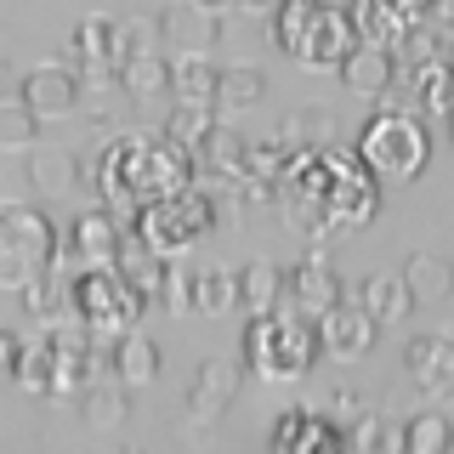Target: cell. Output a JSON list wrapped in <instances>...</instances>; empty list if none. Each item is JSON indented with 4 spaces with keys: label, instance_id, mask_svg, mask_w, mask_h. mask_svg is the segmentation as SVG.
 <instances>
[{
    "label": "cell",
    "instance_id": "cell-1",
    "mask_svg": "<svg viewBox=\"0 0 454 454\" xmlns=\"http://www.w3.org/2000/svg\"><path fill=\"white\" fill-rule=\"evenodd\" d=\"M199 182V165H193V148L170 142L165 131H131V137H114L103 153H97V193L103 205L120 216L125 227L137 222L142 205L165 193H182Z\"/></svg>",
    "mask_w": 454,
    "mask_h": 454
},
{
    "label": "cell",
    "instance_id": "cell-10",
    "mask_svg": "<svg viewBox=\"0 0 454 454\" xmlns=\"http://www.w3.org/2000/svg\"><path fill=\"white\" fill-rule=\"evenodd\" d=\"M18 97L35 108V120H68V114H80V68L40 63L18 80Z\"/></svg>",
    "mask_w": 454,
    "mask_h": 454
},
{
    "label": "cell",
    "instance_id": "cell-40",
    "mask_svg": "<svg viewBox=\"0 0 454 454\" xmlns=\"http://www.w3.org/2000/svg\"><path fill=\"white\" fill-rule=\"evenodd\" d=\"M120 51L137 57V51H160V18H120ZM120 57V63H125Z\"/></svg>",
    "mask_w": 454,
    "mask_h": 454
},
{
    "label": "cell",
    "instance_id": "cell-7",
    "mask_svg": "<svg viewBox=\"0 0 454 454\" xmlns=\"http://www.w3.org/2000/svg\"><path fill=\"white\" fill-rule=\"evenodd\" d=\"M131 227L160 255H188L199 239L216 227V193H210L205 182H193V188H182V193H165V199H153V205H142Z\"/></svg>",
    "mask_w": 454,
    "mask_h": 454
},
{
    "label": "cell",
    "instance_id": "cell-33",
    "mask_svg": "<svg viewBox=\"0 0 454 454\" xmlns=\"http://www.w3.org/2000/svg\"><path fill=\"white\" fill-rule=\"evenodd\" d=\"M18 295H23V312L40 318V324H51V318L68 312V278L57 273V267H46V273H35L28 284H18Z\"/></svg>",
    "mask_w": 454,
    "mask_h": 454
},
{
    "label": "cell",
    "instance_id": "cell-12",
    "mask_svg": "<svg viewBox=\"0 0 454 454\" xmlns=\"http://www.w3.org/2000/svg\"><path fill=\"white\" fill-rule=\"evenodd\" d=\"M432 0H352V28L369 46H403V35L426 23Z\"/></svg>",
    "mask_w": 454,
    "mask_h": 454
},
{
    "label": "cell",
    "instance_id": "cell-5",
    "mask_svg": "<svg viewBox=\"0 0 454 454\" xmlns=\"http://www.w3.org/2000/svg\"><path fill=\"white\" fill-rule=\"evenodd\" d=\"M142 295L137 284L120 273V267H80L74 278H68V312L91 330L97 340H114L125 330H137L142 324Z\"/></svg>",
    "mask_w": 454,
    "mask_h": 454
},
{
    "label": "cell",
    "instance_id": "cell-34",
    "mask_svg": "<svg viewBox=\"0 0 454 454\" xmlns=\"http://www.w3.org/2000/svg\"><path fill=\"white\" fill-rule=\"evenodd\" d=\"M340 137V120L330 108H295L290 120H284V142L290 148H330Z\"/></svg>",
    "mask_w": 454,
    "mask_h": 454
},
{
    "label": "cell",
    "instance_id": "cell-41",
    "mask_svg": "<svg viewBox=\"0 0 454 454\" xmlns=\"http://www.w3.org/2000/svg\"><path fill=\"white\" fill-rule=\"evenodd\" d=\"M380 426L387 420H375V415H364L352 432H340V449H380Z\"/></svg>",
    "mask_w": 454,
    "mask_h": 454
},
{
    "label": "cell",
    "instance_id": "cell-29",
    "mask_svg": "<svg viewBox=\"0 0 454 454\" xmlns=\"http://www.w3.org/2000/svg\"><path fill=\"white\" fill-rule=\"evenodd\" d=\"M273 307H284V267L250 262L245 273H239V312L262 318V312H273Z\"/></svg>",
    "mask_w": 454,
    "mask_h": 454
},
{
    "label": "cell",
    "instance_id": "cell-3",
    "mask_svg": "<svg viewBox=\"0 0 454 454\" xmlns=\"http://www.w3.org/2000/svg\"><path fill=\"white\" fill-rule=\"evenodd\" d=\"M267 35L301 68H335L340 57L358 46L352 12L340 0H284L273 18H267Z\"/></svg>",
    "mask_w": 454,
    "mask_h": 454
},
{
    "label": "cell",
    "instance_id": "cell-14",
    "mask_svg": "<svg viewBox=\"0 0 454 454\" xmlns=\"http://www.w3.org/2000/svg\"><path fill=\"white\" fill-rule=\"evenodd\" d=\"M375 335H380V324L364 312V301H340L330 312H318V347L330 352V358H364L369 347H375Z\"/></svg>",
    "mask_w": 454,
    "mask_h": 454
},
{
    "label": "cell",
    "instance_id": "cell-20",
    "mask_svg": "<svg viewBox=\"0 0 454 454\" xmlns=\"http://www.w3.org/2000/svg\"><path fill=\"white\" fill-rule=\"evenodd\" d=\"M245 153H250V137L233 131L227 120H216L205 137L193 142V165L199 176H216V182H239L245 176Z\"/></svg>",
    "mask_w": 454,
    "mask_h": 454
},
{
    "label": "cell",
    "instance_id": "cell-39",
    "mask_svg": "<svg viewBox=\"0 0 454 454\" xmlns=\"http://www.w3.org/2000/svg\"><path fill=\"white\" fill-rule=\"evenodd\" d=\"M182 255H170L165 262V284H160V307H170V312H193V273L188 267H176Z\"/></svg>",
    "mask_w": 454,
    "mask_h": 454
},
{
    "label": "cell",
    "instance_id": "cell-4",
    "mask_svg": "<svg viewBox=\"0 0 454 454\" xmlns=\"http://www.w3.org/2000/svg\"><path fill=\"white\" fill-rule=\"evenodd\" d=\"M318 324L307 318V312H262V318H250L245 330V364L255 369L262 380H278V387H290V380H307L312 358H318Z\"/></svg>",
    "mask_w": 454,
    "mask_h": 454
},
{
    "label": "cell",
    "instance_id": "cell-46",
    "mask_svg": "<svg viewBox=\"0 0 454 454\" xmlns=\"http://www.w3.org/2000/svg\"><path fill=\"white\" fill-rule=\"evenodd\" d=\"M335 415H364V403H358V392H335Z\"/></svg>",
    "mask_w": 454,
    "mask_h": 454
},
{
    "label": "cell",
    "instance_id": "cell-45",
    "mask_svg": "<svg viewBox=\"0 0 454 454\" xmlns=\"http://www.w3.org/2000/svg\"><path fill=\"white\" fill-rule=\"evenodd\" d=\"M233 6H239V12H250V18H273L284 0H233Z\"/></svg>",
    "mask_w": 454,
    "mask_h": 454
},
{
    "label": "cell",
    "instance_id": "cell-43",
    "mask_svg": "<svg viewBox=\"0 0 454 454\" xmlns=\"http://www.w3.org/2000/svg\"><path fill=\"white\" fill-rule=\"evenodd\" d=\"M18 352H23V340L12 330H0V369H6V375H12V364H18Z\"/></svg>",
    "mask_w": 454,
    "mask_h": 454
},
{
    "label": "cell",
    "instance_id": "cell-16",
    "mask_svg": "<svg viewBox=\"0 0 454 454\" xmlns=\"http://www.w3.org/2000/svg\"><path fill=\"white\" fill-rule=\"evenodd\" d=\"M239 387H245V369H239V364L205 358V364L193 369V380H188V415H199V420H222L227 409H233Z\"/></svg>",
    "mask_w": 454,
    "mask_h": 454
},
{
    "label": "cell",
    "instance_id": "cell-19",
    "mask_svg": "<svg viewBox=\"0 0 454 454\" xmlns=\"http://www.w3.org/2000/svg\"><path fill=\"white\" fill-rule=\"evenodd\" d=\"M267 443H273L278 454H318V449H340V432L318 415V409L301 403V409H284V415L273 420Z\"/></svg>",
    "mask_w": 454,
    "mask_h": 454
},
{
    "label": "cell",
    "instance_id": "cell-28",
    "mask_svg": "<svg viewBox=\"0 0 454 454\" xmlns=\"http://www.w3.org/2000/svg\"><path fill=\"white\" fill-rule=\"evenodd\" d=\"M267 97V74L255 63H227L216 74V120H227V114H245Z\"/></svg>",
    "mask_w": 454,
    "mask_h": 454
},
{
    "label": "cell",
    "instance_id": "cell-11",
    "mask_svg": "<svg viewBox=\"0 0 454 454\" xmlns=\"http://www.w3.org/2000/svg\"><path fill=\"white\" fill-rule=\"evenodd\" d=\"M340 273L330 267V255L324 250H312V255H301V262L284 273V301H290L295 312H307V318H318V312H330L335 301H340Z\"/></svg>",
    "mask_w": 454,
    "mask_h": 454
},
{
    "label": "cell",
    "instance_id": "cell-31",
    "mask_svg": "<svg viewBox=\"0 0 454 454\" xmlns=\"http://www.w3.org/2000/svg\"><path fill=\"white\" fill-rule=\"evenodd\" d=\"M193 312H205V318L239 312V273H227V267H193Z\"/></svg>",
    "mask_w": 454,
    "mask_h": 454
},
{
    "label": "cell",
    "instance_id": "cell-35",
    "mask_svg": "<svg viewBox=\"0 0 454 454\" xmlns=\"http://www.w3.org/2000/svg\"><path fill=\"white\" fill-rule=\"evenodd\" d=\"M449 443H454V426L443 409H426V415L403 426V454H443Z\"/></svg>",
    "mask_w": 454,
    "mask_h": 454
},
{
    "label": "cell",
    "instance_id": "cell-6",
    "mask_svg": "<svg viewBox=\"0 0 454 454\" xmlns=\"http://www.w3.org/2000/svg\"><path fill=\"white\" fill-rule=\"evenodd\" d=\"M57 245H63V227L40 205H23V199L0 205V284L6 290H18L35 273L57 267Z\"/></svg>",
    "mask_w": 454,
    "mask_h": 454
},
{
    "label": "cell",
    "instance_id": "cell-26",
    "mask_svg": "<svg viewBox=\"0 0 454 454\" xmlns=\"http://www.w3.org/2000/svg\"><path fill=\"white\" fill-rule=\"evenodd\" d=\"M74 403H80L85 426H97V432H120V426H125V409H131V387H125V380H114V375H97L91 387L74 397Z\"/></svg>",
    "mask_w": 454,
    "mask_h": 454
},
{
    "label": "cell",
    "instance_id": "cell-48",
    "mask_svg": "<svg viewBox=\"0 0 454 454\" xmlns=\"http://www.w3.org/2000/svg\"><path fill=\"white\" fill-rule=\"evenodd\" d=\"M449 68H454V35H449Z\"/></svg>",
    "mask_w": 454,
    "mask_h": 454
},
{
    "label": "cell",
    "instance_id": "cell-9",
    "mask_svg": "<svg viewBox=\"0 0 454 454\" xmlns=\"http://www.w3.org/2000/svg\"><path fill=\"white\" fill-rule=\"evenodd\" d=\"M120 239H125V222L114 216L108 205L97 210H80L74 222L63 227V245H57V255H68V267H114V255H120Z\"/></svg>",
    "mask_w": 454,
    "mask_h": 454
},
{
    "label": "cell",
    "instance_id": "cell-17",
    "mask_svg": "<svg viewBox=\"0 0 454 454\" xmlns=\"http://www.w3.org/2000/svg\"><path fill=\"white\" fill-rule=\"evenodd\" d=\"M335 74H340V85H347L352 97H369V103H375V97L392 91V80H397V51L358 40V46H352V51L335 63Z\"/></svg>",
    "mask_w": 454,
    "mask_h": 454
},
{
    "label": "cell",
    "instance_id": "cell-44",
    "mask_svg": "<svg viewBox=\"0 0 454 454\" xmlns=\"http://www.w3.org/2000/svg\"><path fill=\"white\" fill-rule=\"evenodd\" d=\"M380 449H387V454H403V426H397V420L380 426Z\"/></svg>",
    "mask_w": 454,
    "mask_h": 454
},
{
    "label": "cell",
    "instance_id": "cell-42",
    "mask_svg": "<svg viewBox=\"0 0 454 454\" xmlns=\"http://www.w3.org/2000/svg\"><path fill=\"white\" fill-rule=\"evenodd\" d=\"M426 23H437L443 35H454V0H432V6H426Z\"/></svg>",
    "mask_w": 454,
    "mask_h": 454
},
{
    "label": "cell",
    "instance_id": "cell-18",
    "mask_svg": "<svg viewBox=\"0 0 454 454\" xmlns=\"http://www.w3.org/2000/svg\"><path fill=\"white\" fill-rule=\"evenodd\" d=\"M85 165L74 148H63V142H46V148H35L28 142V188H35L40 199H68L80 188Z\"/></svg>",
    "mask_w": 454,
    "mask_h": 454
},
{
    "label": "cell",
    "instance_id": "cell-49",
    "mask_svg": "<svg viewBox=\"0 0 454 454\" xmlns=\"http://www.w3.org/2000/svg\"><path fill=\"white\" fill-rule=\"evenodd\" d=\"M449 125H454V114H449Z\"/></svg>",
    "mask_w": 454,
    "mask_h": 454
},
{
    "label": "cell",
    "instance_id": "cell-23",
    "mask_svg": "<svg viewBox=\"0 0 454 454\" xmlns=\"http://www.w3.org/2000/svg\"><path fill=\"white\" fill-rule=\"evenodd\" d=\"M403 284H409V301L415 307H443L454 295V262L437 255V250H409Z\"/></svg>",
    "mask_w": 454,
    "mask_h": 454
},
{
    "label": "cell",
    "instance_id": "cell-25",
    "mask_svg": "<svg viewBox=\"0 0 454 454\" xmlns=\"http://www.w3.org/2000/svg\"><path fill=\"white\" fill-rule=\"evenodd\" d=\"M409 74H415V108H420V120H449V114H454V68H449V51L443 57H426V63H415Z\"/></svg>",
    "mask_w": 454,
    "mask_h": 454
},
{
    "label": "cell",
    "instance_id": "cell-15",
    "mask_svg": "<svg viewBox=\"0 0 454 454\" xmlns=\"http://www.w3.org/2000/svg\"><path fill=\"white\" fill-rule=\"evenodd\" d=\"M222 12L216 6H199V0H176V6L160 12V46L170 51H210L222 46Z\"/></svg>",
    "mask_w": 454,
    "mask_h": 454
},
{
    "label": "cell",
    "instance_id": "cell-21",
    "mask_svg": "<svg viewBox=\"0 0 454 454\" xmlns=\"http://www.w3.org/2000/svg\"><path fill=\"white\" fill-rule=\"evenodd\" d=\"M120 18H114V12H91V18H85L80 28H74V68L80 74H114V68H120Z\"/></svg>",
    "mask_w": 454,
    "mask_h": 454
},
{
    "label": "cell",
    "instance_id": "cell-22",
    "mask_svg": "<svg viewBox=\"0 0 454 454\" xmlns=\"http://www.w3.org/2000/svg\"><path fill=\"white\" fill-rule=\"evenodd\" d=\"M108 375L125 380L131 392L153 387V375H160V347H153V335H142V324L108 340Z\"/></svg>",
    "mask_w": 454,
    "mask_h": 454
},
{
    "label": "cell",
    "instance_id": "cell-27",
    "mask_svg": "<svg viewBox=\"0 0 454 454\" xmlns=\"http://www.w3.org/2000/svg\"><path fill=\"white\" fill-rule=\"evenodd\" d=\"M216 74H222V68L210 63V51H176V57H170V97L216 108Z\"/></svg>",
    "mask_w": 454,
    "mask_h": 454
},
{
    "label": "cell",
    "instance_id": "cell-36",
    "mask_svg": "<svg viewBox=\"0 0 454 454\" xmlns=\"http://www.w3.org/2000/svg\"><path fill=\"white\" fill-rule=\"evenodd\" d=\"M40 137V120L23 97H0V153H18Z\"/></svg>",
    "mask_w": 454,
    "mask_h": 454
},
{
    "label": "cell",
    "instance_id": "cell-8",
    "mask_svg": "<svg viewBox=\"0 0 454 454\" xmlns=\"http://www.w3.org/2000/svg\"><path fill=\"white\" fill-rule=\"evenodd\" d=\"M380 210V182L358 165V153L347 148H324V216H330L335 233H358V227L375 222Z\"/></svg>",
    "mask_w": 454,
    "mask_h": 454
},
{
    "label": "cell",
    "instance_id": "cell-47",
    "mask_svg": "<svg viewBox=\"0 0 454 454\" xmlns=\"http://www.w3.org/2000/svg\"><path fill=\"white\" fill-rule=\"evenodd\" d=\"M199 6H216L222 12V6H233V0H199Z\"/></svg>",
    "mask_w": 454,
    "mask_h": 454
},
{
    "label": "cell",
    "instance_id": "cell-24",
    "mask_svg": "<svg viewBox=\"0 0 454 454\" xmlns=\"http://www.w3.org/2000/svg\"><path fill=\"white\" fill-rule=\"evenodd\" d=\"M114 74H120L131 103H165L170 97V57L165 51H137V57H125Z\"/></svg>",
    "mask_w": 454,
    "mask_h": 454
},
{
    "label": "cell",
    "instance_id": "cell-37",
    "mask_svg": "<svg viewBox=\"0 0 454 454\" xmlns=\"http://www.w3.org/2000/svg\"><path fill=\"white\" fill-rule=\"evenodd\" d=\"M210 125H216V108H210V103H182V97H176V108L165 114V137L182 142V148H193Z\"/></svg>",
    "mask_w": 454,
    "mask_h": 454
},
{
    "label": "cell",
    "instance_id": "cell-30",
    "mask_svg": "<svg viewBox=\"0 0 454 454\" xmlns=\"http://www.w3.org/2000/svg\"><path fill=\"white\" fill-rule=\"evenodd\" d=\"M358 301H364V312L375 324H403L409 318V284H403V273H375V278H364V290H358Z\"/></svg>",
    "mask_w": 454,
    "mask_h": 454
},
{
    "label": "cell",
    "instance_id": "cell-38",
    "mask_svg": "<svg viewBox=\"0 0 454 454\" xmlns=\"http://www.w3.org/2000/svg\"><path fill=\"white\" fill-rule=\"evenodd\" d=\"M12 380H18L23 392H51V347H46V335L40 340H28V347L18 352V364H12Z\"/></svg>",
    "mask_w": 454,
    "mask_h": 454
},
{
    "label": "cell",
    "instance_id": "cell-13",
    "mask_svg": "<svg viewBox=\"0 0 454 454\" xmlns=\"http://www.w3.org/2000/svg\"><path fill=\"white\" fill-rule=\"evenodd\" d=\"M403 364H409V380H415L420 397H432V403L454 397V340L449 335H415L403 347Z\"/></svg>",
    "mask_w": 454,
    "mask_h": 454
},
{
    "label": "cell",
    "instance_id": "cell-32",
    "mask_svg": "<svg viewBox=\"0 0 454 454\" xmlns=\"http://www.w3.org/2000/svg\"><path fill=\"white\" fill-rule=\"evenodd\" d=\"M125 103H131V97H125V85H120V74H80V108L91 114L97 125H120V114H125Z\"/></svg>",
    "mask_w": 454,
    "mask_h": 454
},
{
    "label": "cell",
    "instance_id": "cell-2",
    "mask_svg": "<svg viewBox=\"0 0 454 454\" xmlns=\"http://www.w3.org/2000/svg\"><path fill=\"white\" fill-rule=\"evenodd\" d=\"M352 153H358V165L380 188H403V182H415L420 170L432 165V131H426V120L415 108L380 103L375 120L358 131V148Z\"/></svg>",
    "mask_w": 454,
    "mask_h": 454
}]
</instances>
